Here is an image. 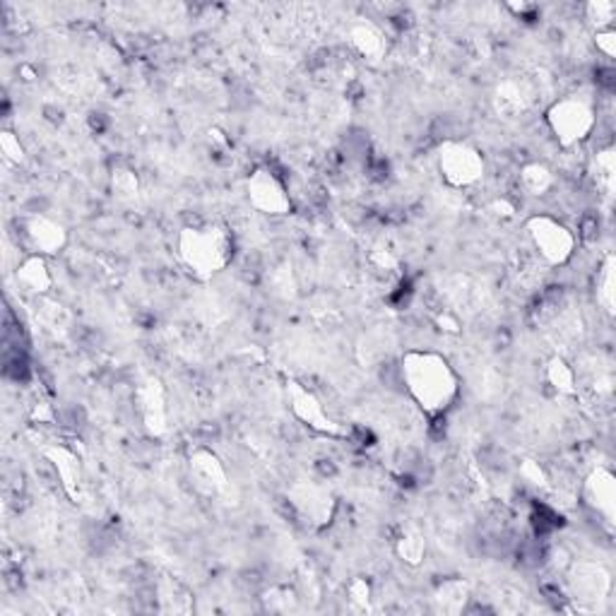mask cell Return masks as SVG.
<instances>
[{
  "instance_id": "6da1fadb",
  "label": "cell",
  "mask_w": 616,
  "mask_h": 616,
  "mask_svg": "<svg viewBox=\"0 0 616 616\" xmlns=\"http://www.w3.org/2000/svg\"><path fill=\"white\" fill-rule=\"evenodd\" d=\"M402 376L410 396L429 414H441L450 408L458 396V380L448 362L431 352H410L402 360Z\"/></svg>"
},
{
  "instance_id": "7a4b0ae2",
  "label": "cell",
  "mask_w": 616,
  "mask_h": 616,
  "mask_svg": "<svg viewBox=\"0 0 616 616\" xmlns=\"http://www.w3.org/2000/svg\"><path fill=\"white\" fill-rule=\"evenodd\" d=\"M183 258L198 270V273L213 275L215 270L227 263V239L217 229H189L183 233Z\"/></svg>"
},
{
  "instance_id": "3957f363",
  "label": "cell",
  "mask_w": 616,
  "mask_h": 616,
  "mask_svg": "<svg viewBox=\"0 0 616 616\" xmlns=\"http://www.w3.org/2000/svg\"><path fill=\"white\" fill-rule=\"evenodd\" d=\"M549 123L559 142L575 145L585 140L593 130L595 114L583 100H563L549 111Z\"/></svg>"
},
{
  "instance_id": "277c9868",
  "label": "cell",
  "mask_w": 616,
  "mask_h": 616,
  "mask_svg": "<svg viewBox=\"0 0 616 616\" xmlns=\"http://www.w3.org/2000/svg\"><path fill=\"white\" fill-rule=\"evenodd\" d=\"M529 237L535 241L537 253L545 258L551 265H561L571 258L573 253V237L571 231L563 225H559L557 219L551 217H535L529 219Z\"/></svg>"
},
{
  "instance_id": "5b68a950",
  "label": "cell",
  "mask_w": 616,
  "mask_h": 616,
  "mask_svg": "<svg viewBox=\"0 0 616 616\" xmlns=\"http://www.w3.org/2000/svg\"><path fill=\"white\" fill-rule=\"evenodd\" d=\"M441 169L443 176H446V181L453 183V186H470V183L479 181V176H482L484 162L472 147L455 142L441 150Z\"/></svg>"
},
{
  "instance_id": "8992f818",
  "label": "cell",
  "mask_w": 616,
  "mask_h": 616,
  "mask_svg": "<svg viewBox=\"0 0 616 616\" xmlns=\"http://www.w3.org/2000/svg\"><path fill=\"white\" fill-rule=\"evenodd\" d=\"M251 198L258 207L267 209V213H273V215H280L282 209L287 207L285 193H282V189L277 186V181L270 174H265V171H258V174L253 176Z\"/></svg>"
},
{
  "instance_id": "52a82bcc",
  "label": "cell",
  "mask_w": 616,
  "mask_h": 616,
  "mask_svg": "<svg viewBox=\"0 0 616 616\" xmlns=\"http://www.w3.org/2000/svg\"><path fill=\"white\" fill-rule=\"evenodd\" d=\"M588 501H590V506L597 509L600 515H605L607 523H612L616 489H614V477L609 472L597 470L593 477L588 479Z\"/></svg>"
},
{
  "instance_id": "ba28073f",
  "label": "cell",
  "mask_w": 616,
  "mask_h": 616,
  "mask_svg": "<svg viewBox=\"0 0 616 616\" xmlns=\"http://www.w3.org/2000/svg\"><path fill=\"white\" fill-rule=\"evenodd\" d=\"M612 261H607V265H605V273H602V282H605V289H600V301L605 304V308L607 311H612V306H614V270H612Z\"/></svg>"
}]
</instances>
